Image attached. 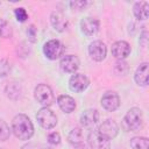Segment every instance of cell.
<instances>
[{
	"mask_svg": "<svg viewBox=\"0 0 149 149\" xmlns=\"http://www.w3.org/2000/svg\"><path fill=\"white\" fill-rule=\"evenodd\" d=\"M12 130L14 135L22 141L29 140L34 134V126L30 119L24 114H17L12 121Z\"/></svg>",
	"mask_w": 149,
	"mask_h": 149,
	"instance_id": "obj_1",
	"label": "cell"
},
{
	"mask_svg": "<svg viewBox=\"0 0 149 149\" xmlns=\"http://www.w3.org/2000/svg\"><path fill=\"white\" fill-rule=\"evenodd\" d=\"M34 97L37 100V102L43 105L44 107H48V106L52 105L54 101H55V97H54L52 90L47 84H38L35 87Z\"/></svg>",
	"mask_w": 149,
	"mask_h": 149,
	"instance_id": "obj_2",
	"label": "cell"
},
{
	"mask_svg": "<svg viewBox=\"0 0 149 149\" xmlns=\"http://www.w3.org/2000/svg\"><path fill=\"white\" fill-rule=\"evenodd\" d=\"M125 123L129 130H139L143 125V114L142 111L137 107L130 108L125 115Z\"/></svg>",
	"mask_w": 149,
	"mask_h": 149,
	"instance_id": "obj_3",
	"label": "cell"
},
{
	"mask_svg": "<svg viewBox=\"0 0 149 149\" xmlns=\"http://www.w3.org/2000/svg\"><path fill=\"white\" fill-rule=\"evenodd\" d=\"M36 120L40 123V126L44 129H51L57 125V116L56 114L48 107H42L37 114Z\"/></svg>",
	"mask_w": 149,
	"mask_h": 149,
	"instance_id": "obj_4",
	"label": "cell"
},
{
	"mask_svg": "<svg viewBox=\"0 0 149 149\" xmlns=\"http://www.w3.org/2000/svg\"><path fill=\"white\" fill-rule=\"evenodd\" d=\"M43 52L47 56V58L55 61L63 56L64 54V45L58 40H50L48 41L43 47Z\"/></svg>",
	"mask_w": 149,
	"mask_h": 149,
	"instance_id": "obj_5",
	"label": "cell"
},
{
	"mask_svg": "<svg viewBox=\"0 0 149 149\" xmlns=\"http://www.w3.org/2000/svg\"><path fill=\"white\" fill-rule=\"evenodd\" d=\"M88 144L92 149H111L109 140L99 134L98 130H92L88 134Z\"/></svg>",
	"mask_w": 149,
	"mask_h": 149,
	"instance_id": "obj_6",
	"label": "cell"
},
{
	"mask_svg": "<svg viewBox=\"0 0 149 149\" xmlns=\"http://www.w3.org/2000/svg\"><path fill=\"white\" fill-rule=\"evenodd\" d=\"M88 54L93 61L101 62L105 59L106 54H107V48L104 42L101 41H93L88 45Z\"/></svg>",
	"mask_w": 149,
	"mask_h": 149,
	"instance_id": "obj_7",
	"label": "cell"
},
{
	"mask_svg": "<svg viewBox=\"0 0 149 149\" xmlns=\"http://www.w3.org/2000/svg\"><path fill=\"white\" fill-rule=\"evenodd\" d=\"M98 132L99 134H101L104 137L108 139V140H112L114 139L118 133H119V126L118 123L114 121V120H111V119H107L105 120L98 128Z\"/></svg>",
	"mask_w": 149,
	"mask_h": 149,
	"instance_id": "obj_8",
	"label": "cell"
},
{
	"mask_svg": "<svg viewBox=\"0 0 149 149\" xmlns=\"http://www.w3.org/2000/svg\"><path fill=\"white\" fill-rule=\"evenodd\" d=\"M90 84L88 78L83 74V73H74L71 76L70 80H69V86L71 88V91L73 92H83L87 88Z\"/></svg>",
	"mask_w": 149,
	"mask_h": 149,
	"instance_id": "obj_9",
	"label": "cell"
},
{
	"mask_svg": "<svg viewBox=\"0 0 149 149\" xmlns=\"http://www.w3.org/2000/svg\"><path fill=\"white\" fill-rule=\"evenodd\" d=\"M101 106L108 112L115 111L120 106L119 95L113 91H108V92L104 93V95L101 97Z\"/></svg>",
	"mask_w": 149,
	"mask_h": 149,
	"instance_id": "obj_10",
	"label": "cell"
},
{
	"mask_svg": "<svg viewBox=\"0 0 149 149\" xmlns=\"http://www.w3.org/2000/svg\"><path fill=\"white\" fill-rule=\"evenodd\" d=\"M59 65L65 72L74 73L79 68V59L74 55H65L61 58Z\"/></svg>",
	"mask_w": 149,
	"mask_h": 149,
	"instance_id": "obj_11",
	"label": "cell"
},
{
	"mask_svg": "<svg viewBox=\"0 0 149 149\" xmlns=\"http://www.w3.org/2000/svg\"><path fill=\"white\" fill-rule=\"evenodd\" d=\"M50 22H51V26L54 27V29L59 31V33L65 31L66 28H68V24H69V22H68L66 17L64 16V14L62 12H57V10L51 13Z\"/></svg>",
	"mask_w": 149,
	"mask_h": 149,
	"instance_id": "obj_12",
	"label": "cell"
},
{
	"mask_svg": "<svg viewBox=\"0 0 149 149\" xmlns=\"http://www.w3.org/2000/svg\"><path fill=\"white\" fill-rule=\"evenodd\" d=\"M129 54H130V45L126 41H118L112 45V55L119 61L125 59Z\"/></svg>",
	"mask_w": 149,
	"mask_h": 149,
	"instance_id": "obj_13",
	"label": "cell"
},
{
	"mask_svg": "<svg viewBox=\"0 0 149 149\" xmlns=\"http://www.w3.org/2000/svg\"><path fill=\"white\" fill-rule=\"evenodd\" d=\"M80 28H81V31L87 35V36H92L94 34H97V31L99 30V21L97 19H93V17H85L81 20L80 22Z\"/></svg>",
	"mask_w": 149,
	"mask_h": 149,
	"instance_id": "obj_14",
	"label": "cell"
},
{
	"mask_svg": "<svg viewBox=\"0 0 149 149\" xmlns=\"http://www.w3.org/2000/svg\"><path fill=\"white\" fill-rule=\"evenodd\" d=\"M98 120H99V113L97 109L93 108L86 109L80 116V123L86 128L93 127L98 122Z\"/></svg>",
	"mask_w": 149,
	"mask_h": 149,
	"instance_id": "obj_15",
	"label": "cell"
},
{
	"mask_svg": "<svg viewBox=\"0 0 149 149\" xmlns=\"http://www.w3.org/2000/svg\"><path fill=\"white\" fill-rule=\"evenodd\" d=\"M133 13L139 20H147L149 16V3L147 1H137L133 6Z\"/></svg>",
	"mask_w": 149,
	"mask_h": 149,
	"instance_id": "obj_16",
	"label": "cell"
},
{
	"mask_svg": "<svg viewBox=\"0 0 149 149\" xmlns=\"http://www.w3.org/2000/svg\"><path fill=\"white\" fill-rule=\"evenodd\" d=\"M57 102H58L59 108L63 112H65V113H71L76 108V101H74V99L72 97L68 95V94L59 95L58 99H57Z\"/></svg>",
	"mask_w": 149,
	"mask_h": 149,
	"instance_id": "obj_17",
	"label": "cell"
},
{
	"mask_svg": "<svg viewBox=\"0 0 149 149\" xmlns=\"http://www.w3.org/2000/svg\"><path fill=\"white\" fill-rule=\"evenodd\" d=\"M148 65L149 64L147 62H144L136 69L135 74H134V79H135L137 85L146 86L148 84Z\"/></svg>",
	"mask_w": 149,
	"mask_h": 149,
	"instance_id": "obj_18",
	"label": "cell"
},
{
	"mask_svg": "<svg viewBox=\"0 0 149 149\" xmlns=\"http://www.w3.org/2000/svg\"><path fill=\"white\" fill-rule=\"evenodd\" d=\"M130 147L133 149H149V141L147 137H133L130 140Z\"/></svg>",
	"mask_w": 149,
	"mask_h": 149,
	"instance_id": "obj_19",
	"label": "cell"
},
{
	"mask_svg": "<svg viewBox=\"0 0 149 149\" xmlns=\"http://www.w3.org/2000/svg\"><path fill=\"white\" fill-rule=\"evenodd\" d=\"M6 93L9 98L12 99H17L20 97V93H21V87L19 84L16 83H12L9 84L7 87H6Z\"/></svg>",
	"mask_w": 149,
	"mask_h": 149,
	"instance_id": "obj_20",
	"label": "cell"
},
{
	"mask_svg": "<svg viewBox=\"0 0 149 149\" xmlns=\"http://www.w3.org/2000/svg\"><path fill=\"white\" fill-rule=\"evenodd\" d=\"M69 141L72 144H77L83 142V132L80 128H73L69 134Z\"/></svg>",
	"mask_w": 149,
	"mask_h": 149,
	"instance_id": "obj_21",
	"label": "cell"
},
{
	"mask_svg": "<svg viewBox=\"0 0 149 149\" xmlns=\"http://www.w3.org/2000/svg\"><path fill=\"white\" fill-rule=\"evenodd\" d=\"M12 34H13V31H12L9 23L7 21H5L3 19H0V37L8 38L12 36Z\"/></svg>",
	"mask_w": 149,
	"mask_h": 149,
	"instance_id": "obj_22",
	"label": "cell"
},
{
	"mask_svg": "<svg viewBox=\"0 0 149 149\" xmlns=\"http://www.w3.org/2000/svg\"><path fill=\"white\" fill-rule=\"evenodd\" d=\"M114 71H115V73L119 74V76H125V74L128 72V64H127L123 59L118 61V62L115 63Z\"/></svg>",
	"mask_w": 149,
	"mask_h": 149,
	"instance_id": "obj_23",
	"label": "cell"
},
{
	"mask_svg": "<svg viewBox=\"0 0 149 149\" xmlns=\"http://www.w3.org/2000/svg\"><path fill=\"white\" fill-rule=\"evenodd\" d=\"M9 135H10V130H9L8 125H7L5 121L0 120V141H6V140H8Z\"/></svg>",
	"mask_w": 149,
	"mask_h": 149,
	"instance_id": "obj_24",
	"label": "cell"
},
{
	"mask_svg": "<svg viewBox=\"0 0 149 149\" xmlns=\"http://www.w3.org/2000/svg\"><path fill=\"white\" fill-rule=\"evenodd\" d=\"M10 72V64L7 59H1L0 61V77H6Z\"/></svg>",
	"mask_w": 149,
	"mask_h": 149,
	"instance_id": "obj_25",
	"label": "cell"
},
{
	"mask_svg": "<svg viewBox=\"0 0 149 149\" xmlns=\"http://www.w3.org/2000/svg\"><path fill=\"white\" fill-rule=\"evenodd\" d=\"M14 14H15V17L19 22H24L27 19H28V13L26 12L24 8L20 7V8H16L14 10Z\"/></svg>",
	"mask_w": 149,
	"mask_h": 149,
	"instance_id": "obj_26",
	"label": "cell"
},
{
	"mask_svg": "<svg viewBox=\"0 0 149 149\" xmlns=\"http://www.w3.org/2000/svg\"><path fill=\"white\" fill-rule=\"evenodd\" d=\"M87 5V1H83V0H74V1H71L70 2V7L72 9H76V10H81L86 7Z\"/></svg>",
	"mask_w": 149,
	"mask_h": 149,
	"instance_id": "obj_27",
	"label": "cell"
},
{
	"mask_svg": "<svg viewBox=\"0 0 149 149\" xmlns=\"http://www.w3.org/2000/svg\"><path fill=\"white\" fill-rule=\"evenodd\" d=\"M27 35H28V40H29L30 42H36V41H37V38H36L37 33H36V28H35L34 26H29V27H28V29H27Z\"/></svg>",
	"mask_w": 149,
	"mask_h": 149,
	"instance_id": "obj_28",
	"label": "cell"
},
{
	"mask_svg": "<svg viewBox=\"0 0 149 149\" xmlns=\"http://www.w3.org/2000/svg\"><path fill=\"white\" fill-rule=\"evenodd\" d=\"M48 141L51 144H58L61 142V135L58 133H56V132H52V133H50L48 135Z\"/></svg>",
	"mask_w": 149,
	"mask_h": 149,
	"instance_id": "obj_29",
	"label": "cell"
},
{
	"mask_svg": "<svg viewBox=\"0 0 149 149\" xmlns=\"http://www.w3.org/2000/svg\"><path fill=\"white\" fill-rule=\"evenodd\" d=\"M147 35L148 33L146 30L142 31V35H141V38H140V43L142 44V47H146L147 45Z\"/></svg>",
	"mask_w": 149,
	"mask_h": 149,
	"instance_id": "obj_30",
	"label": "cell"
},
{
	"mask_svg": "<svg viewBox=\"0 0 149 149\" xmlns=\"http://www.w3.org/2000/svg\"><path fill=\"white\" fill-rule=\"evenodd\" d=\"M21 149H37V147L35 144H33V143H28V144L23 146Z\"/></svg>",
	"mask_w": 149,
	"mask_h": 149,
	"instance_id": "obj_31",
	"label": "cell"
},
{
	"mask_svg": "<svg viewBox=\"0 0 149 149\" xmlns=\"http://www.w3.org/2000/svg\"><path fill=\"white\" fill-rule=\"evenodd\" d=\"M74 149H87V147H86L83 142H80V143L74 144Z\"/></svg>",
	"mask_w": 149,
	"mask_h": 149,
	"instance_id": "obj_32",
	"label": "cell"
},
{
	"mask_svg": "<svg viewBox=\"0 0 149 149\" xmlns=\"http://www.w3.org/2000/svg\"><path fill=\"white\" fill-rule=\"evenodd\" d=\"M0 5H1V2H0Z\"/></svg>",
	"mask_w": 149,
	"mask_h": 149,
	"instance_id": "obj_33",
	"label": "cell"
},
{
	"mask_svg": "<svg viewBox=\"0 0 149 149\" xmlns=\"http://www.w3.org/2000/svg\"><path fill=\"white\" fill-rule=\"evenodd\" d=\"M0 149H2V148H0Z\"/></svg>",
	"mask_w": 149,
	"mask_h": 149,
	"instance_id": "obj_34",
	"label": "cell"
}]
</instances>
